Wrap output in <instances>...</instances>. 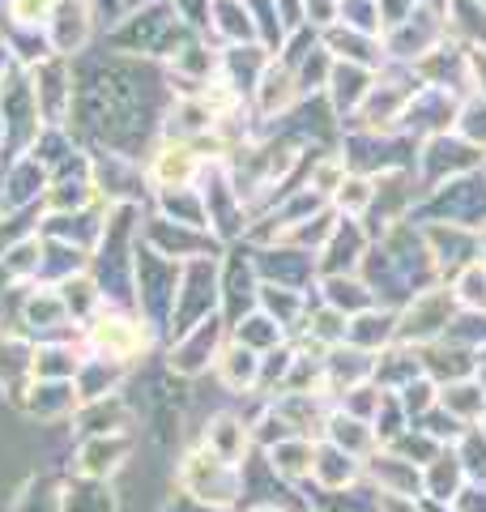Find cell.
I'll return each instance as SVG.
<instances>
[{
  "label": "cell",
  "mask_w": 486,
  "mask_h": 512,
  "mask_svg": "<svg viewBox=\"0 0 486 512\" xmlns=\"http://www.w3.org/2000/svg\"><path fill=\"white\" fill-rule=\"evenodd\" d=\"M141 342V333L137 329H124V320H107V325L99 329V346L111 350V355H128Z\"/></svg>",
  "instance_id": "6da1fadb"
}]
</instances>
